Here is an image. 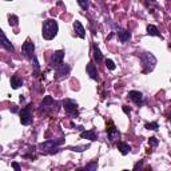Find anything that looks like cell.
<instances>
[{
  "mask_svg": "<svg viewBox=\"0 0 171 171\" xmlns=\"http://www.w3.org/2000/svg\"><path fill=\"white\" fill-rule=\"evenodd\" d=\"M84 171H96L98 170V163L96 162H91L88 163L87 166H84Z\"/></svg>",
  "mask_w": 171,
  "mask_h": 171,
  "instance_id": "603a6c76",
  "label": "cell"
},
{
  "mask_svg": "<svg viewBox=\"0 0 171 171\" xmlns=\"http://www.w3.org/2000/svg\"><path fill=\"white\" fill-rule=\"evenodd\" d=\"M2 46L7 49V51H13V46H12V43L9 42V40L7 39V36H6V34H4L3 31H2Z\"/></svg>",
  "mask_w": 171,
  "mask_h": 171,
  "instance_id": "4fadbf2b",
  "label": "cell"
},
{
  "mask_svg": "<svg viewBox=\"0 0 171 171\" xmlns=\"http://www.w3.org/2000/svg\"><path fill=\"white\" fill-rule=\"evenodd\" d=\"M32 66H34V76H38V74L40 71V66H39V60L36 56H34L32 58Z\"/></svg>",
  "mask_w": 171,
  "mask_h": 171,
  "instance_id": "44dd1931",
  "label": "cell"
},
{
  "mask_svg": "<svg viewBox=\"0 0 171 171\" xmlns=\"http://www.w3.org/2000/svg\"><path fill=\"white\" fill-rule=\"evenodd\" d=\"M142 64L146 67L144 72H150V71H153L155 64H157V59H155V56L151 52H144L142 55Z\"/></svg>",
  "mask_w": 171,
  "mask_h": 171,
  "instance_id": "3957f363",
  "label": "cell"
},
{
  "mask_svg": "<svg viewBox=\"0 0 171 171\" xmlns=\"http://www.w3.org/2000/svg\"><path fill=\"white\" fill-rule=\"evenodd\" d=\"M144 127L147 130H158L159 128V124L157 122H153V123H146Z\"/></svg>",
  "mask_w": 171,
  "mask_h": 171,
  "instance_id": "cb8c5ba5",
  "label": "cell"
},
{
  "mask_svg": "<svg viewBox=\"0 0 171 171\" xmlns=\"http://www.w3.org/2000/svg\"><path fill=\"white\" fill-rule=\"evenodd\" d=\"M64 110H66V114L68 117L71 118H76L79 115V111H78V103L75 102L72 99H67L64 102Z\"/></svg>",
  "mask_w": 171,
  "mask_h": 171,
  "instance_id": "277c9868",
  "label": "cell"
},
{
  "mask_svg": "<svg viewBox=\"0 0 171 171\" xmlns=\"http://www.w3.org/2000/svg\"><path fill=\"white\" fill-rule=\"evenodd\" d=\"M168 119H170V122H171V112H170V115H168Z\"/></svg>",
  "mask_w": 171,
  "mask_h": 171,
  "instance_id": "836d02e7",
  "label": "cell"
},
{
  "mask_svg": "<svg viewBox=\"0 0 171 171\" xmlns=\"http://www.w3.org/2000/svg\"><path fill=\"white\" fill-rule=\"evenodd\" d=\"M143 164H144V163H143V160H140V162H138L137 164H135V168H134L132 171H139L140 168L143 167Z\"/></svg>",
  "mask_w": 171,
  "mask_h": 171,
  "instance_id": "f1b7e54d",
  "label": "cell"
},
{
  "mask_svg": "<svg viewBox=\"0 0 171 171\" xmlns=\"http://www.w3.org/2000/svg\"><path fill=\"white\" fill-rule=\"evenodd\" d=\"M123 171H128V170H123Z\"/></svg>",
  "mask_w": 171,
  "mask_h": 171,
  "instance_id": "e575fe53",
  "label": "cell"
},
{
  "mask_svg": "<svg viewBox=\"0 0 171 171\" xmlns=\"http://www.w3.org/2000/svg\"><path fill=\"white\" fill-rule=\"evenodd\" d=\"M106 66H107L108 70H111V71H114V70L117 68V66H115V63L112 62L111 59H106Z\"/></svg>",
  "mask_w": 171,
  "mask_h": 171,
  "instance_id": "484cf974",
  "label": "cell"
},
{
  "mask_svg": "<svg viewBox=\"0 0 171 171\" xmlns=\"http://www.w3.org/2000/svg\"><path fill=\"white\" fill-rule=\"evenodd\" d=\"M118 148L120 150L122 155H127L130 151H131V146H130L128 143H124V142L119 143V144H118Z\"/></svg>",
  "mask_w": 171,
  "mask_h": 171,
  "instance_id": "2e32d148",
  "label": "cell"
},
{
  "mask_svg": "<svg viewBox=\"0 0 171 171\" xmlns=\"http://www.w3.org/2000/svg\"><path fill=\"white\" fill-rule=\"evenodd\" d=\"M20 86H23V80L20 79L19 76H16V75H15V76H12L11 78V87L13 88V90H16V88H19Z\"/></svg>",
  "mask_w": 171,
  "mask_h": 171,
  "instance_id": "ac0fdd59",
  "label": "cell"
},
{
  "mask_svg": "<svg viewBox=\"0 0 171 171\" xmlns=\"http://www.w3.org/2000/svg\"><path fill=\"white\" fill-rule=\"evenodd\" d=\"M76 171H84V168H83V167H82V168H78Z\"/></svg>",
  "mask_w": 171,
  "mask_h": 171,
  "instance_id": "d6a6232c",
  "label": "cell"
},
{
  "mask_svg": "<svg viewBox=\"0 0 171 171\" xmlns=\"http://www.w3.org/2000/svg\"><path fill=\"white\" fill-rule=\"evenodd\" d=\"M74 29H75V32H76V35L79 38H82V39L86 38V29H84V27L82 26V23H80L79 20H75L74 22Z\"/></svg>",
  "mask_w": 171,
  "mask_h": 171,
  "instance_id": "9c48e42d",
  "label": "cell"
},
{
  "mask_svg": "<svg viewBox=\"0 0 171 171\" xmlns=\"http://www.w3.org/2000/svg\"><path fill=\"white\" fill-rule=\"evenodd\" d=\"M123 111H124V114H127V115H130V114H131V110H130L128 107H127V106H123Z\"/></svg>",
  "mask_w": 171,
  "mask_h": 171,
  "instance_id": "4dcf8cb0",
  "label": "cell"
},
{
  "mask_svg": "<svg viewBox=\"0 0 171 171\" xmlns=\"http://www.w3.org/2000/svg\"><path fill=\"white\" fill-rule=\"evenodd\" d=\"M87 148H90V144H87V146H76V147H72L71 150H72V151H76V153H82V151H84V150H87Z\"/></svg>",
  "mask_w": 171,
  "mask_h": 171,
  "instance_id": "d4e9b609",
  "label": "cell"
},
{
  "mask_svg": "<svg viewBox=\"0 0 171 171\" xmlns=\"http://www.w3.org/2000/svg\"><path fill=\"white\" fill-rule=\"evenodd\" d=\"M80 137L84 138V139H90V140H96V132H95V130H90V131H83L80 134Z\"/></svg>",
  "mask_w": 171,
  "mask_h": 171,
  "instance_id": "9a60e30c",
  "label": "cell"
},
{
  "mask_svg": "<svg viewBox=\"0 0 171 171\" xmlns=\"http://www.w3.org/2000/svg\"><path fill=\"white\" fill-rule=\"evenodd\" d=\"M22 49H23V54L26 55V56H32V54L35 51V46L31 40H26V43L23 44Z\"/></svg>",
  "mask_w": 171,
  "mask_h": 171,
  "instance_id": "ba28073f",
  "label": "cell"
},
{
  "mask_svg": "<svg viewBox=\"0 0 171 171\" xmlns=\"http://www.w3.org/2000/svg\"><path fill=\"white\" fill-rule=\"evenodd\" d=\"M55 104V102H54V99L51 98V96H46L43 99V102H42V108H49L51 106H54Z\"/></svg>",
  "mask_w": 171,
  "mask_h": 171,
  "instance_id": "ffe728a7",
  "label": "cell"
},
{
  "mask_svg": "<svg viewBox=\"0 0 171 171\" xmlns=\"http://www.w3.org/2000/svg\"><path fill=\"white\" fill-rule=\"evenodd\" d=\"M64 52L63 49H59V51H55L54 55H52V66L54 67H59V66H62V62H63V58H64Z\"/></svg>",
  "mask_w": 171,
  "mask_h": 171,
  "instance_id": "8992f818",
  "label": "cell"
},
{
  "mask_svg": "<svg viewBox=\"0 0 171 171\" xmlns=\"http://www.w3.org/2000/svg\"><path fill=\"white\" fill-rule=\"evenodd\" d=\"M87 72H88V75H90V78H91V79H95V80L98 79V70H96V67H95L92 63L87 64Z\"/></svg>",
  "mask_w": 171,
  "mask_h": 171,
  "instance_id": "5bb4252c",
  "label": "cell"
},
{
  "mask_svg": "<svg viewBox=\"0 0 171 171\" xmlns=\"http://www.w3.org/2000/svg\"><path fill=\"white\" fill-rule=\"evenodd\" d=\"M64 142V138H59V139H54V140H47V142H43L40 143V150L44 153H51V151H55L60 144Z\"/></svg>",
  "mask_w": 171,
  "mask_h": 171,
  "instance_id": "7a4b0ae2",
  "label": "cell"
},
{
  "mask_svg": "<svg viewBox=\"0 0 171 171\" xmlns=\"http://www.w3.org/2000/svg\"><path fill=\"white\" fill-rule=\"evenodd\" d=\"M12 167L15 168V171H22V168H20V166H19L18 162H13V163H12Z\"/></svg>",
  "mask_w": 171,
  "mask_h": 171,
  "instance_id": "f546056e",
  "label": "cell"
},
{
  "mask_svg": "<svg viewBox=\"0 0 171 171\" xmlns=\"http://www.w3.org/2000/svg\"><path fill=\"white\" fill-rule=\"evenodd\" d=\"M58 22L54 19H48V20H44L43 23V28H42V35L46 40H51L58 35Z\"/></svg>",
  "mask_w": 171,
  "mask_h": 171,
  "instance_id": "6da1fadb",
  "label": "cell"
},
{
  "mask_svg": "<svg viewBox=\"0 0 171 171\" xmlns=\"http://www.w3.org/2000/svg\"><path fill=\"white\" fill-rule=\"evenodd\" d=\"M31 107H32V104H28L22 110V111H20V123L24 124V126H28V124L32 123Z\"/></svg>",
  "mask_w": 171,
  "mask_h": 171,
  "instance_id": "5b68a950",
  "label": "cell"
},
{
  "mask_svg": "<svg viewBox=\"0 0 171 171\" xmlns=\"http://www.w3.org/2000/svg\"><path fill=\"white\" fill-rule=\"evenodd\" d=\"M78 4L84 9V11L90 7V2H88V0H86V2H83V0H78Z\"/></svg>",
  "mask_w": 171,
  "mask_h": 171,
  "instance_id": "4316f807",
  "label": "cell"
},
{
  "mask_svg": "<svg viewBox=\"0 0 171 171\" xmlns=\"http://www.w3.org/2000/svg\"><path fill=\"white\" fill-rule=\"evenodd\" d=\"M68 74H70V66H67V64H62V66H59L56 70V75L59 79L66 78Z\"/></svg>",
  "mask_w": 171,
  "mask_h": 171,
  "instance_id": "30bf717a",
  "label": "cell"
},
{
  "mask_svg": "<svg viewBox=\"0 0 171 171\" xmlns=\"http://www.w3.org/2000/svg\"><path fill=\"white\" fill-rule=\"evenodd\" d=\"M19 111V110H18V107H16V106H15V107L12 108V112H18Z\"/></svg>",
  "mask_w": 171,
  "mask_h": 171,
  "instance_id": "1f68e13d",
  "label": "cell"
},
{
  "mask_svg": "<svg viewBox=\"0 0 171 171\" xmlns=\"http://www.w3.org/2000/svg\"><path fill=\"white\" fill-rule=\"evenodd\" d=\"M148 144L150 146H153V147H155V146H158V139L155 138V137H151L148 139Z\"/></svg>",
  "mask_w": 171,
  "mask_h": 171,
  "instance_id": "83f0119b",
  "label": "cell"
},
{
  "mask_svg": "<svg viewBox=\"0 0 171 171\" xmlns=\"http://www.w3.org/2000/svg\"><path fill=\"white\" fill-rule=\"evenodd\" d=\"M94 58H95V60H96V63H100L103 60V55H102V52H100L98 44H94Z\"/></svg>",
  "mask_w": 171,
  "mask_h": 171,
  "instance_id": "e0dca14e",
  "label": "cell"
},
{
  "mask_svg": "<svg viewBox=\"0 0 171 171\" xmlns=\"http://www.w3.org/2000/svg\"><path fill=\"white\" fill-rule=\"evenodd\" d=\"M128 98L131 99L135 104H138V106H140L143 103V94L139 92V91H130L128 92Z\"/></svg>",
  "mask_w": 171,
  "mask_h": 171,
  "instance_id": "52a82bcc",
  "label": "cell"
},
{
  "mask_svg": "<svg viewBox=\"0 0 171 171\" xmlns=\"http://www.w3.org/2000/svg\"><path fill=\"white\" fill-rule=\"evenodd\" d=\"M8 20H9L8 23H9V26H11V27H16L19 24V18L16 16V15H9Z\"/></svg>",
  "mask_w": 171,
  "mask_h": 171,
  "instance_id": "7402d4cb",
  "label": "cell"
},
{
  "mask_svg": "<svg viewBox=\"0 0 171 171\" xmlns=\"http://www.w3.org/2000/svg\"><path fill=\"white\" fill-rule=\"evenodd\" d=\"M107 134H108V139H110V142H115L119 137H120V134L118 131V128H115L114 126H111V128H108L107 130Z\"/></svg>",
  "mask_w": 171,
  "mask_h": 171,
  "instance_id": "8fae6325",
  "label": "cell"
},
{
  "mask_svg": "<svg viewBox=\"0 0 171 171\" xmlns=\"http://www.w3.org/2000/svg\"><path fill=\"white\" fill-rule=\"evenodd\" d=\"M118 38H119L120 42L124 43V42H127V40L131 39V34H130V31H127V29H119V31H118Z\"/></svg>",
  "mask_w": 171,
  "mask_h": 171,
  "instance_id": "7c38bea8",
  "label": "cell"
},
{
  "mask_svg": "<svg viewBox=\"0 0 171 171\" xmlns=\"http://www.w3.org/2000/svg\"><path fill=\"white\" fill-rule=\"evenodd\" d=\"M147 34L150 35V36H158V38H162V35H160V32L158 31V28L155 26H147Z\"/></svg>",
  "mask_w": 171,
  "mask_h": 171,
  "instance_id": "d6986e66",
  "label": "cell"
}]
</instances>
